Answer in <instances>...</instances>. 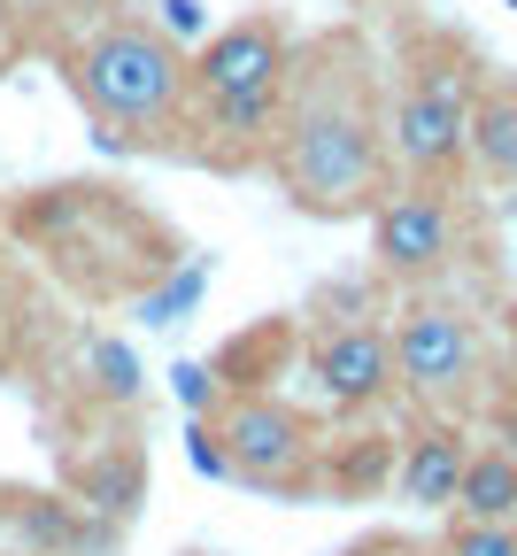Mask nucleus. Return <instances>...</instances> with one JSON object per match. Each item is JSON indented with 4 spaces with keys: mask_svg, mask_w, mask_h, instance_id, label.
I'll return each mask as SVG.
<instances>
[{
    "mask_svg": "<svg viewBox=\"0 0 517 556\" xmlns=\"http://www.w3.org/2000/svg\"><path fill=\"white\" fill-rule=\"evenodd\" d=\"M62 70L109 155H186V47L163 24L109 9Z\"/></svg>",
    "mask_w": 517,
    "mask_h": 556,
    "instance_id": "f03ea898",
    "label": "nucleus"
},
{
    "mask_svg": "<svg viewBox=\"0 0 517 556\" xmlns=\"http://www.w3.org/2000/svg\"><path fill=\"white\" fill-rule=\"evenodd\" d=\"M186 441H193V464H201L209 479H232V471H225V448H216V426H209V417H193V433H186Z\"/></svg>",
    "mask_w": 517,
    "mask_h": 556,
    "instance_id": "aec40b11",
    "label": "nucleus"
},
{
    "mask_svg": "<svg viewBox=\"0 0 517 556\" xmlns=\"http://www.w3.org/2000/svg\"><path fill=\"white\" fill-rule=\"evenodd\" d=\"M432 556H517V518H449Z\"/></svg>",
    "mask_w": 517,
    "mask_h": 556,
    "instance_id": "ddd939ff",
    "label": "nucleus"
},
{
    "mask_svg": "<svg viewBox=\"0 0 517 556\" xmlns=\"http://www.w3.org/2000/svg\"><path fill=\"white\" fill-rule=\"evenodd\" d=\"M263 170L317 225L371 217L379 193L394 186V155H387V70H379L371 39H363L355 24L317 31L310 47H293L286 101H278V131H270Z\"/></svg>",
    "mask_w": 517,
    "mask_h": 556,
    "instance_id": "f257e3e1",
    "label": "nucleus"
},
{
    "mask_svg": "<svg viewBox=\"0 0 517 556\" xmlns=\"http://www.w3.org/2000/svg\"><path fill=\"white\" fill-rule=\"evenodd\" d=\"M479 86H487V70L456 31H409V47L394 62V86H387L394 178H417V186H456L464 178V131H471Z\"/></svg>",
    "mask_w": 517,
    "mask_h": 556,
    "instance_id": "20e7f679",
    "label": "nucleus"
},
{
    "mask_svg": "<svg viewBox=\"0 0 517 556\" xmlns=\"http://www.w3.org/2000/svg\"><path fill=\"white\" fill-rule=\"evenodd\" d=\"M201 287H209V263H186V270H163V287L139 302V325H171L178 309H193L201 302Z\"/></svg>",
    "mask_w": 517,
    "mask_h": 556,
    "instance_id": "2eb2a0df",
    "label": "nucleus"
},
{
    "mask_svg": "<svg viewBox=\"0 0 517 556\" xmlns=\"http://www.w3.org/2000/svg\"><path fill=\"white\" fill-rule=\"evenodd\" d=\"M186 556H201V548H186Z\"/></svg>",
    "mask_w": 517,
    "mask_h": 556,
    "instance_id": "b1692460",
    "label": "nucleus"
},
{
    "mask_svg": "<svg viewBox=\"0 0 517 556\" xmlns=\"http://www.w3.org/2000/svg\"><path fill=\"white\" fill-rule=\"evenodd\" d=\"M171 387H178V402H186L193 417H209L216 402H225V394H216V371H209V364H178V371H171Z\"/></svg>",
    "mask_w": 517,
    "mask_h": 556,
    "instance_id": "f3484780",
    "label": "nucleus"
},
{
    "mask_svg": "<svg viewBox=\"0 0 517 556\" xmlns=\"http://www.w3.org/2000/svg\"><path fill=\"white\" fill-rule=\"evenodd\" d=\"M464 456H471L464 417H425V426L402 441V456H394V486H402V503H417V510H432V518H449L456 479H464Z\"/></svg>",
    "mask_w": 517,
    "mask_h": 556,
    "instance_id": "1a4fd4ad",
    "label": "nucleus"
},
{
    "mask_svg": "<svg viewBox=\"0 0 517 556\" xmlns=\"http://www.w3.org/2000/svg\"><path fill=\"white\" fill-rule=\"evenodd\" d=\"M449 518H517V448L509 441H471Z\"/></svg>",
    "mask_w": 517,
    "mask_h": 556,
    "instance_id": "9b49d317",
    "label": "nucleus"
},
{
    "mask_svg": "<svg viewBox=\"0 0 517 556\" xmlns=\"http://www.w3.org/2000/svg\"><path fill=\"white\" fill-rule=\"evenodd\" d=\"M509 9H517V0H509Z\"/></svg>",
    "mask_w": 517,
    "mask_h": 556,
    "instance_id": "393cba45",
    "label": "nucleus"
},
{
    "mask_svg": "<svg viewBox=\"0 0 517 556\" xmlns=\"http://www.w3.org/2000/svg\"><path fill=\"white\" fill-rule=\"evenodd\" d=\"M394 479V441H325V486L332 495H363V486Z\"/></svg>",
    "mask_w": 517,
    "mask_h": 556,
    "instance_id": "f8f14e48",
    "label": "nucleus"
},
{
    "mask_svg": "<svg viewBox=\"0 0 517 556\" xmlns=\"http://www.w3.org/2000/svg\"><path fill=\"white\" fill-rule=\"evenodd\" d=\"M209 426H216V448H225V471L255 495L302 503L325 486V433L302 402H286L270 387H240L209 409Z\"/></svg>",
    "mask_w": 517,
    "mask_h": 556,
    "instance_id": "423d86ee",
    "label": "nucleus"
},
{
    "mask_svg": "<svg viewBox=\"0 0 517 556\" xmlns=\"http://www.w3.org/2000/svg\"><path fill=\"white\" fill-rule=\"evenodd\" d=\"M502 441H509V448H517V402H509V426H502Z\"/></svg>",
    "mask_w": 517,
    "mask_h": 556,
    "instance_id": "4be33fe9",
    "label": "nucleus"
},
{
    "mask_svg": "<svg viewBox=\"0 0 517 556\" xmlns=\"http://www.w3.org/2000/svg\"><path fill=\"white\" fill-rule=\"evenodd\" d=\"M93 371H101V394H116V402L139 394V356H131V348L101 340V348H93Z\"/></svg>",
    "mask_w": 517,
    "mask_h": 556,
    "instance_id": "dca6fc26",
    "label": "nucleus"
},
{
    "mask_svg": "<svg viewBox=\"0 0 517 556\" xmlns=\"http://www.w3.org/2000/svg\"><path fill=\"white\" fill-rule=\"evenodd\" d=\"M387 340H394V394H409L425 417H464L487 402L494 364H487V317L471 302L417 287L394 309Z\"/></svg>",
    "mask_w": 517,
    "mask_h": 556,
    "instance_id": "39448f33",
    "label": "nucleus"
},
{
    "mask_svg": "<svg viewBox=\"0 0 517 556\" xmlns=\"http://www.w3.org/2000/svg\"><path fill=\"white\" fill-rule=\"evenodd\" d=\"M163 31L178 47H201L209 39V16H201V0H163Z\"/></svg>",
    "mask_w": 517,
    "mask_h": 556,
    "instance_id": "a211bd4d",
    "label": "nucleus"
},
{
    "mask_svg": "<svg viewBox=\"0 0 517 556\" xmlns=\"http://www.w3.org/2000/svg\"><path fill=\"white\" fill-rule=\"evenodd\" d=\"M24 54V0H0V70Z\"/></svg>",
    "mask_w": 517,
    "mask_h": 556,
    "instance_id": "412c9836",
    "label": "nucleus"
},
{
    "mask_svg": "<svg viewBox=\"0 0 517 556\" xmlns=\"http://www.w3.org/2000/svg\"><path fill=\"white\" fill-rule=\"evenodd\" d=\"M340 556H432V541H417V533H363Z\"/></svg>",
    "mask_w": 517,
    "mask_h": 556,
    "instance_id": "6ab92c4d",
    "label": "nucleus"
},
{
    "mask_svg": "<svg viewBox=\"0 0 517 556\" xmlns=\"http://www.w3.org/2000/svg\"><path fill=\"white\" fill-rule=\"evenodd\" d=\"M293 70V31L278 16H240L216 24L186 54V163L201 170H263L278 101Z\"/></svg>",
    "mask_w": 517,
    "mask_h": 556,
    "instance_id": "7ed1b4c3",
    "label": "nucleus"
},
{
    "mask_svg": "<svg viewBox=\"0 0 517 556\" xmlns=\"http://www.w3.org/2000/svg\"><path fill=\"white\" fill-rule=\"evenodd\" d=\"M471 255V208L456 186H417L394 178L371 208V270L387 287H440L456 263Z\"/></svg>",
    "mask_w": 517,
    "mask_h": 556,
    "instance_id": "0eeeda50",
    "label": "nucleus"
},
{
    "mask_svg": "<svg viewBox=\"0 0 517 556\" xmlns=\"http://www.w3.org/2000/svg\"><path fill=\"white\" fill-rule=\"evenodd\" d=\"M86 503H93L101 518H131V510H139V456H131V464L109 456V464L86 479Z\"/></svg>",
    "mask_w": 517,
    "mask_h": 556,
    "instance_id": "4468645a",
    "label": "nucleus"
},
{
    "mask_svg": "<svg viewBox=\"0 0 517 556\" xmlns=\"http://www.w3.org/2000/svg\"><path fill=\"white\" fill-rule=\"evenodd\" d=\"M464 170L494 178V186H517V86H479L471 101V131H464Z\"/></svg>",
    "mask_w": 517,
    "mask_h": 556,
    "instance_id": "9d476101",
    "label": "nucleus"
},
{
    "mask_svg": "<svg viewBox=\"0 0 517 556\" xmlns=\"http://www.w3.org/2000/svg\"><path fill=\"white\" fill-rule=\"evenodd\" d=\"M302 364H310L325 409H340V417H371L394 402V340L379 317H325L302 340Z\"/></svg>",
    "mask_w": 517,
    "mask_h": 556,
    "instance_id": "6e6552de",
    "label": "nucleus"
},
{
    "mask_svg": "<svg viewBox=\"0 0 517 556\" xmlns=\"http://www.w3.org/2000/svg\"><path fill=\"white\" fill-rule=\"evenodd\" d=\"M502 325H509V348H517V302H509V317H502Z\"/></svg>",
    "mask_w": 517,
    "mask_h": 556,
    "instance_id": "5701e85b",
    "label": "nucleus"
}]
</instances>
